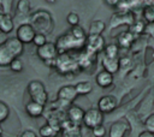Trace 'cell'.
Instances as JSON below:
<instances>
[{"instance_id": "8992f818", "label": "cell", "mask_w": 154, "mask_h": 137, "mask_svg": "<svg viewBox=\"0 0 154 137\" xmlns=\"http://www.w3.org/2000/svg\"><path fill=\"white\" fill-rule=\"evenodd\" d=\"M103 112H101L99 108H89L84 112V117H83V124L93 129L94 126L102 124L103 121Z\"/></svg>"}, {"instance_id": "f1b7e54d", "label": "cell", "mask_w": 154, "mask_h": 137, "mask_svg": "<svg viewBox=\"0 0 154 137\" xmlns=\"http://www.w3.org/2000/svg\"><path fill=\"white\" fill-rule=\"evenodd\" d=\"M91 131H93V135H94L95 137H103V136L106 135V127H105L102 124H99V125L94 126V127L91 129Z\"/></svg>"}, {"instance_id": "52a82bcc", "label": "cell", "mask_w": 154, "mask_h": 137, "mask_svg": "<svg viewBox=\"0 0 154 137\" xmlns=\"http://www.w3.org/2000/svg\"><path fill=\"white\" fill-rule=\"evenodd\" d=\"M36 35V30L32 26L31 23H23L17 28L16 31V36L25 44V43H30L34 40V36Z\"/></svg>"}, {"instance_id": "5b68a950", "label": "cell", "mask_w": 154, "mask_h": 137, "mask_svg": "<svg viewBox=\"0 0 154 137\" xmlns=\"http://www.w3.org/2000/svg\"><path fill=\"white\" fill-rule=\"evenodd\" d=\"M28 94L31 100L40 102L42 105H46L48 101V94L47 90L41 81H31L28 84Z\"/></svg>"}, {"instance_id": "484cf974", "label": "cell", "mask_w": 154, "mask_h": 137, "mask_svg": "<svg viewBox=\"0 0 154 137\" xmlns=\"http://www.w3.org/2000/svg\"><path fill=\"white\" fill-rule=\"evenodd\" d=\"M10 117V107L6 102L0 100V123H4Z\"/></svg>"}, {"instance_id": "ffe728a7", "label": "cell", "mask_w": 154, "mask_h": 137, "mask_svg": "<svg viewBox=\"0 0 154 137\" xmlns=\"http://www.w3.org/2000/svg\"><path fill=\"white\" fill-rule=\"evenodd\" d=\"M105 29H106L105 22H102V20H100V19L93 20V22L90 23L88 35H101Z\"/></svg>"}, {"instance_id": "4fadbf2b", "label": "cell", "mask_w": 154, "mask_h": 137, "mask_svg": "<svg viewBox=\"0 0 154 137\" xmlns=\"http://www.w3.org/2000/svg\"><path fill=\"white\" fill-rule=\"evenodd\" d=\"M84 112L81 107L78 106H75V105H71L69 108H67V120H70L71 123L73 124H79V123H83V117H84Z\"/></svg>"}, {"instance_id": "277c9868", "label": "cell", "mask_w": 154, "mask_h": 137, "mask_svg": "<svg viewBox=\"0 0 154 137\" xmlns=\"http://www.w3.org/2000/svg\"><path fill=\"white\" fill-rule=\"evenodd\" d=\"M57 48L59 50V53H64L67 52L70 49H78L81 47H85V41H81L75 38L71 32L69 31L67 34H64L63 36H60L57 40Z\"/></svg>"}, {"instance_id": "30bf717a", "label": "cell", "mask_w": 154, "mask_h": 137, "mask_svg": "<svg viewBox=\"0 0 154 137\" xmlns=\"http://www.w3.org/2000/svg\"><path fill=\"white\" fill-rule=\"evenodd\" d=\"M130 131V124L126 119L116 120L108 130V135L111 137H123Z\"/></svg>"}, {"instance_id": "4316f807", "label": "cell", "mask_w": 154, "mask_h": 137, "mask_svg": "<svg viewBox=\"0 0 154 137\" xmlns=\"http://www.w3.org/2000/svg\"><path fill=\"white\" fill-rule=\"evenodd\" d=\"M46 42H47V37H46V34H42V32H36V35L34 36L32 43H34L36 47H40V46L45 44Z\"/></svg>"}, {"instance_id": "5bb4252c", "label": "cell", "mask_w": 154, "mask_h": 137, "mask_svg": "<svg viewBox=\"0 0 154 137\" xmlns=\"http://www.w3.org/2000/svg\"><path fill=\"white\" fill-rule=\"evenodd\" d=\"M43 111H45V105H42L40 102H36L34 100L29 101L25 105V112L31 118H38V117H41L43 114Z\"/></svg>"}, {"instance_id": "8fae6325", "label": "cell", "mask_w": 154, "mask_h": 137, "mask_svg": "<svg viewBox=\"0 0 154 137\" xmlns=\"http://www.w3.org/2000/svg\"><path fill=\"white\" fill-rule=\"evenodd\" d=\"M77 96H78V93L75 85H64L57 93L58 100L63 101V103H71L75 101Z\"/></svg>"}, {"instance_id": "f546056e", "label": "cell", "mask_w": 154, "mask_h": 137, "mask_svg": "<svg viewBox=\"0 0 154 137\" xmlns=\"http://www.w3.org/2000/svg\"><path fill=\"white\" fill-rule=\"evenodd\" d=\"M66 20H67V23H69L71 26L77 25V24L79 23V16H78L76 12H70V13L67 14V17H66Z\"/></svg>"}, {"instance_id": "e575fe53", "label": "cell", "mask_w": 154, "mask_h": 137, "mask_svg": "<svg viewBox=\"0 0 154 137\" xmlns=\"http://www.w3.org/2000/svg\"><path fill=\"white\" fill-rule=\"evenodd\" d=\"M4 13H5V10H4V7H2V5L0 4V17H1V16H2Z\"/></svg>"}, {"instance_id": "cb8c5ba5", "label": "cell", "mask_w": 154, "mask_h": 137, "mask_svg": "<svg viewBox=\"0 0 154 137\" xmlns=\"http://www.w3.org/2000/svg\"><path fill=\"white\" fill-rule=\"evenodd\" d=\"M30 10L29 0H18L17 1V13L20 16H26Z\"/></svg>"}, {"instance_id": "4dcf8cb0", "label": "cell", "mask_w": 154, "mask_h": 137, "mask_svg": "<svg viewBox=\"0 0 154 137\" xmlns=\"http://www.w3.org/2000/svg\"><path fill=\"white\" fill-rule=\"evenodd\" d=\"M143 16L148 22H154V6L146 7V10L143 12Z\"/></svg>"}, {"instance_id": "1f68e13d", "label": "cell", "mask_w": 154, "mask_h": 137, "mask_svg": "<svg viewBox=\"0 0 154 137\" xmlns=\"http://www.w3.org/2000/svg\"><path fill=\"white\" fill-rule=\"evenodd\" d=\"M146 127H147V130H149L150 132L154 133V113L150 114L147 118V120H146Z\"/></svg>"}, {"instance_id": "836d02e7", "label": "cell", "mask_w": 154, "mask_h": 137, "mask_svg": "<svg viewBox=\"0 0 154 137\" xmlns=\"http://www.w3.org/2000/svg\"><path fill=\"white\" fill-rule=\"evenodd\" d=\"M105 1H106V4L109 5V6H118L119 2H120V0H105Z\"/></svg>"}, {"instance_id": "d6986e66", "label": "cell", "mask_w": 154, "mask_h": 137, "mask_svg": "<svg viewBox=\"0 0 154 137\" xmlns=\"http://www.w3.org/2000/svg\"><path fill=\"white\" fill-rule=\"evenodd\" d=\"M13 26H14V23L12 17L7 13H4L0 17V31L4 34H8L13 30Z\"/></svg>"}, {"instance_id": "6da1fadb", "label": "cell", "mask_w": 154, "mask_h": 137, "mask_svg": "<svg viewBox=\"0 0 154 137\" xmlns=\"http://www.w3.org/2000/svg\"><path fill=\"white\" fill-rule=\"evenodd\" d=\"M23 44L17 36L0 43V66H10L11 61L23 53Z\"/></svg>"}, {"instance_id": "7402d4cb", "label": "cell", "mask_w": 154, "mask_h": 137, "mask_svg": "<svg viewBox=\"0 0 154 137\" xmlns=\"http://www.w3.org/2000/svg\"><path fill=\"white\" fill-rule=\"evenodd\" d=\"M70 32H71V35L75 37V38H77V40H81V41H85L87 40V34H85V30L81 26V25H73L72 28H71V30H70Z\"/></svg>"}, {"instance_id": "ac0fdd59", "label": "cell", "mask_w": 154, "mask_h": 137, "mask_svg": "<svg viewBox=\"0 0 154 137\" xmlns=\"http://www.w3.org/2000/svg\"><path fill=\"white\" fill-rule=\"evenodd\" d=\"M129 13L125 12H119V13H114L113 17L111 18V28H117L120 24H129L131 25L134 23V19H126V17H129Z\"/></svg>"}, {"instance_id": "3957f363", "label": "cell", "mask_w": 154, "mask_h": 137, "mask_svg": "<svg viewBox=\"0 0 154 137\" xmlns=\"http://www.w3.org/2000/svg\"><path fill=\"white\" fill-rule=\"evenodd\" d=\"M55 67H57V70H59L61 72V75H65V73L75 72L76 70H78L79 64L67 52H64V53H59L58 54V56H57V66Z\"/></svg>"}, {"instance_id": "44dd1931", "label": "cell", "mask_w": 154, "mask_h": 137, "mask_svg": "<svg viewBox=\"0 0 154 137\" xmlns=\"http://www.w3.org/2000/svg\"><path fill=\"white\" fill-rule=\"evenodd\" d=\"M75 87H76V89H77L78 95H88V94H90L91 90H93V85H91V83L88 82V81H81V82H78Z\"/></svg>"}, {"instance_id": "7a4b0ae2", "label": "cell", "mask_w": 154, "mask_h": 137, "mask_svg": "<svg viewBox=\"0 0 154 137\" xmlns=\"http://www.w3.org/2000/svg\"><path fill=\"white\" fill-rule=\"evenodd\" d=\"M30 23L35 28L36 32L47 34V32H51L53 29V19L51 17V13L45 11V10L36 11L31 16Z\"/></svg>"}, {"instance_id": "2e32d148", "label": "cell", "mask_w": 154, "mask_h": 137, "mask_svg": "<svg viewBox=\"0 0 154 137\" xmlns=\"http://www.w3.org/2000/svg\"><path fill=\"white\" fill-rule=\"evenodd\" d=\"M102 66H103L105 70H107V71H109L112 73H116L120 68V60L118 58H111V56L103 55Z\"/></svg>"}, {"instance_id": "d4e9b609", "label": "cell", "mask_w": 154, "mask_h": 137, "mask_svg": "<svg viewBox=\"0 0 154 137\" xmlns=\"http://www.w3.org/2000/svg\"><path fill=\"white\" fill-rule=\"evenodd\" d=\"M118 53H119V44L116 43H109L105 47V55L106 56H111V58H118Z\"/></svg>"}, {"instance_id": "9c48e42d", "label": "cell", "mask_w": 154, "mask_h": 137, "mask_svg": "<svg viewBox=\"0 0 154 137\" xmlns=\"http://www.w3.org/2000/svg\"><path fill=\"white\" fill-rule=\"evenodd\" d=\"M36 54H37V56L43 61V60H46V59L57 58L58 54H59V50H58L55 43H53V42H46L45 44L37 47Z\"/></svg>"}, {"instance_id": "7c38bea8", "label": "cell", "mask_w": 154, "mask_h": 137, "mask_svg": "<svg viewBox=\"0 0 154 137\" xmlns=\"http://www.w3.org/2000/svg\"><path fill=\"white\" fill-rule=\"evenodd\" d=\"M118 106V100L113 95H103L97 101V108L105 114L113 112Z\"/></svg>"}, {"instance_id": "e0dca14e", "label": "cell", "mask_w": 154, "mask_h": 137, "mask_svg": "<svg viewBox=\"0 0 154 137\" xmlns=\"http://www.w3.org/2000/svg\"><path fill=\"white\" fill-rule=\"evenodd\" d=\"M117 40H118V44H119V47L129 48V47L132 44L134 40H135V34H134L131 30L123 31V32H120V34L118 35Z\"/></svg>"}, {"instance_id": "8d00e7d4", "label": "cell", "mask_w": 154, "mask_h": 137, "mask_svg": "<svg viewBox=\"0 0 154 137\" xmlns=\"http://www.w3.org/2000/svg\"><path fill=\"white\" fill-rule=\"evenodd\" d=\"M2 133V126H1V123H0V135Z\"/></svg>"}, {"instance_id": "9a60e30c", "label": "cell", "mask_w": 154, "mask_h": 137, "mask_svg": "<svg viewBox=\"0 0 154 137\" xmlns=\"http://www.w3.org/2000/svg\"><path fill=\"white\" fill-rule=\"evenodd\" d=\"M95 82L101 88H108L113 84V73L107 70L100 71L95 77Z\"/></svg>"}, {"instance_id": "ba28073f", "label": "cell", "mask_w": 154, "mask_h": 137, "mask_svg": "<svg viewBox=\"0 0 154 137\" xmlns=\"http://www.w3.org/2000/svg\"><path fill=\"white\" fill-rule=\"evenodd\" d=\"M105 49V40L101 35H88L85 40V50L91 54H96Z\"/></svg>"}, {"instance_id": "d590c367", "label": "cell", "mask_w": 154, "mask_h": 137, "mask_svg": "<svg viewBox=\"0 0 154 137\" xmlns=\"http://www.w3.org/2000/svg\"><path fill=\"white\" fill-rule=\"evenodd\" d=\"M46 1H47L48 4H54V2L57 1V0H46Z\"/></svg>"}, {"instance_id": "83f0119b", "label": "cell", "mask_w": 154, "mask_h": 137, "mask_svg": "<svg viewBox=\"0 0 154 137\" xmlns=\"http://www.w3.org/2000/svg\"><path fill=\"white\" fill-rule=\"evenodd\" d=\"M10 68L13 71V72H20L23 70V62L19 58H14L11 64H10Z\"/></svg>"}, {"instance_id": "d6a6232c", "label": "cell", "mask_w": 154, "mask_h": 137, "mask_svg": "<svg viewBox=\"0 0 154 137\" xmlns=\"http://www.w3.org/2000/svg\"><path fill=\"white\" fill-rule=\"evenodd\" d=\"M20 137H37V135L32 130H25L24 132L20 133Z\"/></svg>"}, {"instance_id": "603a6c76", "label": "cell", "mask_w": 154, "mask_h": 137, "mask_svg": "<svg viewBox=\"0 0 154 137\" xmlns=\"http://www.w3.org/2000/svg\"><path fill=\"white\" fill-rule=\"evenodd\" d=\"M40 135L42 137H53V136L58 135V131L49 123H47V124H45L40 127Z\"/></svg>"}]
</instances>
